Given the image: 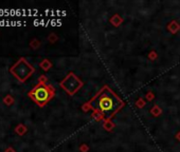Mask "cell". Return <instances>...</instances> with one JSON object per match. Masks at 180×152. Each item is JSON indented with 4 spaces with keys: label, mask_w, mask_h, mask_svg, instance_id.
<instances>
[{
    "label": "cell",
    "mask_w": 180,
    "mask_h": 152,
    "mask_svg": "<svg viewBox=\"0 0 180 152\" xmlns=\"http://www.w3.org/2000/svg\"><path fill=\"white\" fill-rule=\"evenodd\" d=\"M91 106L101 112L105 117L110 118L124 106V103L112 90L105 87L91 101Z\"/></svg>",
    "instance_id": "cell-1"
},
{
    "label": "cell",
    "mask_w": 180,
    "mask_h": 152,
    "mask_svg": "<svg viewBox=\"0 0 180 152\" xmlns=\"http://www.w3.org/2000/svg\"><path fill=\"white\" fill-rule=\"evenodd\" d=\"M31 95L36 103L39 105H45L53 95V91L45 84H40L31 92Z\"/></svg>",
    "instance_id": "cell-2"
},
{
    "label": "cell",
    "mask_w": 180,
    "mask_h": 152,
    "mask_svg": "<svg viewBox=\"0 0 180 152\" xmlns=\"http://www.w3.org/2000/svg\"><path fill=\"white\" fill-rule=\"evenodd\" d=\"M82 86H83V82L80 81L73 73H70V74L64 79V81L61 82V87L66 90L70 95L74 94Z\"/></svg>",
    "instance_id": "cell-3"
},
{
    "label": "cell",
    "mask_w": 180,
    "mask_h": 152,
    "mask_svg": "<svg viewBox=\"0 0 180 152\" xmlns=\"http://www.w3.org/2000/svg\"><path fill=\"white\" fill-rule=\"evenodd\" d=\"M2 15H5L4 10H0V16H2Z\"/></svg>",
    "instance_id": "cell-4"
}]
</instances>
